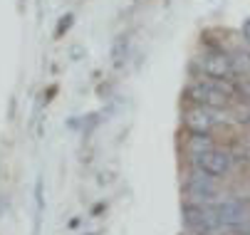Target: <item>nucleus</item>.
Returning <instances> with one entry per match:
<instances>
[{
  "label": "nucleus",
  "mask_w": 250,
  "mask_h": 235,
  "mask_svg": "<svg viewBox=\"0 0 250 235\" xmlns=\"http://www.w3.org/2000/svg\"><path fill=\"white\" fill-rule=\"evenodd\" d=\"M188 99L198 107H210V109H221L228 104L230 99V92L223 87V84H216V82H208V79H201V82H193L188 87Z\"/></svg>",
  "instance_id": "f257e3e1"
},
{
  "label": "nucleus",
  "mask_w": 250,
  "mask_h": 235,
  "mask_svg": "<svg viewBox=\"0 0 250 235\" xmlns=\"http://www.w3.org/2000/svg\"><path fill=\"white\" fill-rule=\"evenodd\" d=\"M193 163H196V169L210 178H218L223 174H228L230 169V156L226 151H218V149H208L198 156H193Z\"/></svg>",
  "instance_id": "f03ea898"
},
{
  "label": "nucleus",
  "mask_w": 250,
  "mask_h": 235,
  "mask_svg": "<svg viewBox=\"0 0 250 235\" xmlns=\"http://www.w3.org/2000/svg\"><path fill=\"white\" fill-rule=\"evenodd\" d=\"M216 183H213V178L210 176H206V174H193L191 178H188V183H186V196L191 198V203H208V200H213L216 198Z\"/></svg>",
  "instance_id": "7ed1b4c3"
},
{
  "label": "nucleus",
  "mask_w": 250,
  "mask_h": 235,
  "mask_svg": "<svg viewBox=\"0 0 250 235\" xmlns=\"http://www.w3.org/2000/svg\"><path fill=\"white\" fill-rule=\"evenodd\" d=\"M213 213H216V218H218V223H221L223 228H233V225H238L240 220L250 218L248 208L240 203V200H221V203L213 206Z\"/></svg>",
  "instance_id": "20e7f679"
},
{
  "label": "nucleus",
  "mask_w": 250,
  "mask_h": 235,
  "mask_svg": "<svg viewBox=\"0 0 250 235\" xmlns=\"http://www.w3.org/2000/svg\"><path fill=\"white\" fill-rule=\"evenodd\" d=\"M201 70L208 75V77H213V79H226V77H230L233 75V59H228L226 55H221V52H213V55H206L203 59H201Z\"/></svg>",
  "instance_id": "39448f33"
},
{
  "label": "nucleus",
  "mask_w": 250,
  "mask_h": 235,
  "mask_svg": "<svg viewBox=\"0 0 250 235\" xmlns=\"http://www.w3.org/2000/svg\"><path fill=\"white\" fill-rule=\"evenodd\" d=\"M216 114H213L210 107H193L188 114H186V126L196 134H208L213 126H216Z\"/></svg>",
  "instance_id": "423d86ee"
},
{
  "label": "nucleus",
  "mask_w": 250,
  "mask_h": 235,
  "mask_svg": "<svg viewBox=\"0 0 250 235\" xmlns=\"http://www.w3.org/2000/svg\"><path fill=\"white\" fill-rule=\"evenodd\" d=\"M208 149H213L210 137H208V134H196V131H193V137L188 139V151H191V156H198V154H203V151H208Z\"/></svg>",
  "instance_id": "0eeeda50"
},
{
  "label": "nucleus",
  "mask_w": 250,
  "mask_h": 235,
  "mask_svg": "<svg viewBox=\"0 0 250 235\" xmlns=\"http://www.w3.org/2000/svg\"><path fill=\"white\" fill-rule=\"evenodd\" d=\"M126 50H129V40H126V38H119V40L114 42V47H112V59H114L117 67L126 59Z\"/></svg>",
  "instance_id": "6e6552de"
},
{
  "label": "nucleus",
  "mask_w": 250,
  "mask_h": 235,
  "mask_svg": "<svg viewBox=\"0 0 250 235\" xmlns=\"http://www.w3.org/2000/svg\"><path fill=\"white\" fill-rule=\"evenodd\" d=\"M233 67H235V70H243V72H250V55L240 52L238 59H233Z\"/></svg>",
  "instance_id": "1a4fd4ad"
},
{
  "label": "nucleus",
  "mask_w": 250,
  "mask_h": 235,
  "mask_svg": "<svg viewBox=\"0 0 250 235\" xmlns=\"http://www.w3.org/2000/svg\"><path fill=\"white\" fill-rule=\"evenodd\" d=\"M230 233H238V235H250V218H245V220H240L238 225H233V228H228Z\"/></svg>",
  "instance_id": "9d476101"
},
{
  "label": "nucleus",
  "mask_w": 250,
  "mask_h": 235,
  "mask_svg": "<svg viewBox=\"0 0 250 235\" xmlns=\"http://www.w3.org/2000/svg\"><path fill=\"white\" fill-rule=\"evenodd\" d=\"M69 25H72V15H64V18H62V22H60V27H57V35H62V32H64Z\"/></svg>",
  "instance_id": "9b49d317"
},
{
  "label": "nucleus",
  "mask_w": 250,
  "mask_h": 235,
  "mask_svg": "<svg viewBox=\"0 0 250 235\" xmlns=\"http://www.w3.org/2000/svg\"><path fill=\"white\" fill-rule=\"evenodd\" d=\"M243 38H245V42L250 45V20L243 22Z\"/></svg>",
  "instance_id": "f8f14e48"
}]
</instances>
